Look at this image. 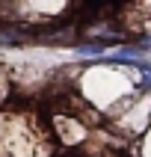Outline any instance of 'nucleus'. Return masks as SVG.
<instances>
[{"mask_svg":"<svg viewBox=\"0 0 151 157\" xmlns=\"http://www.w3.org/2000/svg\"><path fill=\"white\" fill-rule=\"evenodd\" d=\"M0 157H47V142L33 116L0 113Z\"/></svg>","mask_w":151,"mask_h":157,"instance_id":"nucleus-1","label":"nucleus"},{"mask_svg":"<svg viewBox=\"0 0 151 157\" xmlns=\"http://www.w3.org/2000/svg\"><path fill=\"white\" fill-rule=\"evenodd\" d=\"M139 48H145V51H151V33H148V36H145V39L139 42Z\"/></svg>","mask_w":151,"mask_h":157,"instance_id":"nucleus-2","label":"nucleus"}]
</instances>
